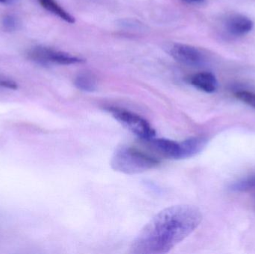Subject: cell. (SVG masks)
Segmentation results:
<instances>
[{
  "instance_id": "1",
  "label": "cell",
  "mask_w": 255,
  "mask_h": 254,
  "mask_svg": "<svg viewBox=\"0 0 255 254\" xmlns=\"http://www.w3.org/2000/svg\"><path fill=\"white\" fill-rule=\"evenodd\" d=\"M202 215L192 205L172 206L159 212L136 236L130 246L134 254H163L185 240L200 225Z\"/></svg>"
},
{
  "instance_id": "2",
  "label": "cell",
  "mask_w": 255,
  "mask_h": 254,
  "mask_svg": "<svg viewBox=\"0 0 255 254\" xmlns=\"http://www.w3.org/2000/svg\"><path fill=\"white\" fill-rule=\"evenodd\" d=\"M158 164V160L154 157L127 146L117 149L111 161V166L115 171L129 175L146 172Z\"/></svg>"
},
{
  "instance_id": "3",
  "label": "cell",
  "mask_w": 255,
  "mask_h": 254,
  "mask_svg": "<svg viewBox=\"0 0 255 254\" xmlns=\"http://www.w3.org/2000/svg\"><path fill=\"white\" fill-rule=\"evenodd\" d=\"M109 111L123 126L139 138L148 141L155 137L156 132L154 128L148 121L139 115L118 108H110Z\"/></svg>"
},
{
  "instance_id": "4",
  "label": "cell",
  "mask_w": 255,
  "mask_h": 254,
  "mask_svg": "<svg viewBox=\"0 0 255 254\" xmlns=\"http://www.w3.org/2000/svg\"><path fill=\"white\" fill-rule=\"evenodd\" d=\"M27 55L31 61L43 66H49L52 64L72 65L80 64L84 61L82 58L71 54L43 46L32 48L28 51Z\"/></svg>"
},
{
  "instance_id": "5",
  "label": "cell",
  "mask_w": 255,
  "mask_h": 254,
  "mask_svg": "<svg viewBox=\"0 0 255 254\" xmlns=\"http://www.w3.org/2000/svg\"><path fill=\"white\" fill-rule=\"evenodd\" d=\"M170 54L178 62L190 67H199L205 61L202 52L190 45L177 43L171 48Z\"/></svg>"
},
{
  "instance_id": "6",
  "label": "cell",
  "mask_w": 255,
  "mask_h": 254,
  "mask_svg": "<svg viewBox=\"0 0 255 254\" xmlns=\"http://www.w3.org/2000/svg\"><path fill=\"white\" fill-rule=\"evenodd\" d=\"M148 141L151 142L154 149L166 158L181 160V143L164 138H153Z\"/></svg>"
},
{
  "instance_id": "7",
  "label": "cell",
  "mask_w": 255,
  "mask_h": 254,
  "mask_svg": "<svg viewBox=\"0 0 255 254\" xmlns=\"http://www.w3.org/2000/svg\"><path fill=\"white\" fill-rule=\"evenodd\" d=\"M226 26L229 34L235 37H241L249 34L253 30L254 23L247 16L235 15L229 18Z\"/></svg>"
},
{
  "instance_id": "8",
  "label": "cell",
  "mask_w": 255,
  "mask_h": 254,
  "mask_svg": "<svg viewBox=\"0 0 255 254\" xmlns=\"http://www.w3.org/2000/svg\"><path fill=\"white\" fill-rule=\"evenodd\" d=\"M190 84L194 87L206 93H213L218 88V82L213 73L201 72L192 76Z\"/></svg>"
},
{
  "instance_id": "9",
  "label": "cell",
  "mask_w": 255,
  "mask_h": 254,
  "mask_svg": "<svg viewBox=\"0 0 255 254\" xmlns=\"http://www.w3.org/2000/svg\"><path fill=\"white\" fill-rule=\"evenodd\" d=\"M208 143V140L203 137H192L181 142V160L192 158L200 153Z\"/></svg>"
},
{
  "instance_id": "10",
  "label": "cell",
  "mask_w": 255,
  "mask_h": 254,
  "mask_svg": "<svg viewBox=\"0 0 255 254\" xmlns=\"http://www.w3.org/2000/svg\"><path fill=\"white\" fill-rule=\"evenodd\" d=\"M40 4L43 6V8L52 13V14L59 17L62 20L73 24L75 22V18L64 10L60 4H58L55 0H38Z\"/></svg>"
},
{
  "instance_id": "11",
  "label": "cell",
  "mask_w": 255,
  "mask_h": 254,
  "mask_svg": "<svg viewBox=\"0 0 255 254\" xmlns=\"http://www.w3.org/2000/svg\"><path fill=\"white\" fill-rule=\"evenodd\" d=\"M74 84L77 89L83 92H93L97 88V79L88 72L79 73L75 79Z\"/></svg>"
},
{
  "instance_id": "12",
  "label": "cell",
  "mask_w": 255,
  "mask_h": 254,
  "mask_svg": "<svg viewBox=\"0 0 255 254\" xmlns=\"http://www.w3.org/2000/svg\"><path fill=\"white\" fill-rule=\"evenodd\" d=\"M231 190L234 192H248L255 190V175L238 180L231 186Z\"/></svg>"
},
{
  "instance_id": "13",
  "label": "cell",
  "mask_w": 255,
  "mask_h": 254,
  "mask_svg": "<svg viewBox=\"0 0 255 254\" xmlns=\"http://www.w3.org/2000/svg\"><path fill=\"white\" fill-rule=\"evenodd\" d=\"M2 26L6 31H14L19 27V20L13 15H6L2 19Z\"/></svg>"
},
{
  "instance_id": "14",
  "label": "cell",
  "mask_w": 255,
  "mask_h": 254,
  "mask_svg": "<svg viewBox=\"0 0 255 254\" xmlns=\"http://www.w3.org/2000/svg\"><path fill=\"white\" fill-rule=\"evenodd\" d=\"M235 96L240 101L255 108V94L248 91H238Z\"/></svg>"
},
{
  "instance_id": "15",
  "label": "cell",
  "mask_w": 255,
  "mask_h": 254,
  "mask_svg": "<svg viewBox=\"0 0 255 254\" xmlns=\"http://www.w3.org/2000/svg\"><path fill=\"white\" fill-rule=\"evenodd\" d=\"M0 86L7 88V89H13V90L18 89L17 83L10 79H0Z\"/></svg>"
},
{
  "instance_id": "16",
  "label": "cell",
  "mask_w": 255,
  "mask_h": 254,
  "mask_svg": "<svg viewBox=\"0 0 255 254\" xmlns=\"http://www.w3.org/2000/svg\"><path fill=\"white\" fill-rule=\"evenodd\" d=\"M19 1V0H0V3L6 5H13L16 4Z\"/></svg>"
},
{
  "instance_id": "17",
  "label": "cell",
  "mask_w": 255,
  "mask_h": 254,
  "mask_svg": "<svg viewBox=\"0 0 255 254\" xmlns=\"http://www.w3.org/2000/svg\"><path fill=\"white\" fill-rule=\"evenodd\" d=\"M183 1L189 3V4H200V3L204 2L205 0H183Z\"/></svg>"
}]
</instances>
